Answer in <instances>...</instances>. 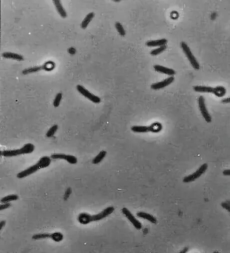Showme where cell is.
<instances>
[{"mask_svg": "<svg viewBox=\"0 0 230 253\" xmlns=\"http://www.w3.org/2000/svg\"><path fill=\"white\" fill-rule=\"evenodd\" d=\"M114 210L115 208L113 206H109L96 215H91L87 213H81L78 216V222L83 225H87L91 222L102 220L113 213Z\"/></svg>", "mask_w": 230, "mask_h": 253, "instance_id": "1", "label": "cell"}, {"mask_svg": "<svg viewBox=\"0 0 230 253\" xmlns=\"http://www.w3.org/2000/svg\"><path fill=\"white\" fill-rule=\"evenodd\" d=\"M51 163V159L49 157H42L36 164L19 173L17 174V177L19 179H22L28 176L37 172L39 169L46 168L50 165Z\"/></svg>", "mask_w": 230, "mask_h": 253, "instance_id": "2", "label": "cell"}, {"mask_svg": "<svg viewBox=\"0 0 230 253\" xmlns=\"http://www.w3.org/2000/svg\"><path fill=\"white\" fill-rule=\"evenodd\" d=\"M35 150L34 145L31 143L26 144L21 149L16 150H8L1 151V155L4 157L17 156L22 154H27L32 153Z\"/></svg>", "mask_w": 230, "mask_h": 253, "instance_id": "3", "label": "cell"}, {"mask_svg": "<svg viewBox=\"0 0 230 253\" xmlns=\"http://www.w3.org/2000/svg\"><path fill=\"white\" fill-rule=\"evenodd\" d=\"M181 47L193 68L196 70L200 69V64L198 61H197V60L192 53L188 45L185 42H182L181 43Z\"/></svg>", "mask_w": 230, "mask_h": 253, "instance_id": "4", "label": "cell"}, {"mask_svg": "<svg viewBox=\"0 0 230 253\" xmlns=\"http://www.w3.org/2000/svg\"><path fill=\"white\" fill-rule=\"evenodd\" d=\"M208 167V165L207 164H204L201 165L200 167L194 173L184 178L183 182L185 183H190L198 179L202 174H203L206 172V171L207 170Z\"/></svg>", "mask_w": 230, "mask_h": 253, "instance_id": "5", "label": "cell"}, {"mask_svg": "<svg viewBox=\"0 0 230 253\" xmlns=\"http://www.w3.org/2000/svg\"><path fill=\"white\" fill-rule=\"evenodd\" d=\"M77 90L81 94L84 96L85 98H86L88 100L92 101V102L96 103V104H99L101 102V99L99 97L90 93L89 91H88L82 85H77Z\"/></svg>", "mask_w": 230, "mask_h": 253, "instance_id": "6", "label": "cell"}, {"mask_svg": "<svg viewBox=\"0 0 230 253\" xmlns=\"http://www.w3.org/2000/svg\"><path fill=\"white\" fill-rule=\"evenodd\" d=\"M198 104H199V108H200L202 116L203 117L206 122L210 123L212 122V117L208 111L206 106L205 105V98L203 96H200L199 97Z\"/></svg>", "mask_w": 230, "mask_h": 253, "instance_id": "7", "label": "cell"}, {"mask_svg": "<svg viewBox=\"0 0 230 253\" xmlns=\"http://www.w3.org/2000/svg\"><path fill=\"white\" fill-rule=\"evenodd\" d=\"M122 213L125 215V216L128 219L129 221L135 227L136 229L140 230L142 227V225L138 220L136 219L133 214L130 212L127 208H124L122 209Z\"/></svg>", "mask_w": 230, "mask_h": 253, "instance_id": "8", "label": "cell"}, {"mask_svg": "<svg viewBox=\"0 0 230 253\" xmlns=\"http://www.w3.org/2000/svg\"><path fill=\"white\" fill-rule=\"evenodd\" d=\"M51 158L53 159L65 160L72 164H76L78 161L77 158L74 156L66 155L64 154H53L51 155Z\"/></svg>", "mask_w": 230, "mask_h": 253, "instance_id": "9", "label": "cell"}, {"mask_svg": "<svg viewBox=\"0 0 230 253\" xmlns=\"http://www.w3.org/2000/svg\"><path fill=\"white\" fill-rule=\"evenodd\" d=\"M174 77H171L166 78L165 80L159 82V83H155L152 84L151 87L152 89L154 90H158L161 88H164L167 87L168 85L171 84L174 81Z\"/></svg>", "mask_w": 230, "mask_h": 253, "instance_id": "10", "label": "cell"}, {"mask_svg": "<svg viewBox=\"0 0 230 253\" xmlns=\"http://www.w3.org/2000/svg\"><path fill=\"white\" fill-rule=\"evenodd\" d=\"M154 68L156 71H157V72L167 74L169 76H173V75H175L176 74V72L174 69L165 67L163 66L155 65V66H154Z\"/></svg>", "mask_w": 230, "mask_h": 253, "instance_id": "11", "label": "cell"}, {"mask_svg": "<svg viewBox=\"0 0 230 253\" xmlns=\"http://www.w3.org/2000/svg\"><path fill=\"white\" fill-rule=\"evenodd\" d=\"M168 41L166 39H162L160 40H150L146 43V45L148 47H156V46H161L165 45L167 44Z\"/></svg>", "mask_w": 230, "mask_h": 253, "instance_id": "12", "label": "cell"}, {"mask_svg": "<svg viewBox=\"0 0 230 253\" xmlns=\"http://www.w3.org/2000/svg\"><path fill=\"white\" fill-rule=\"evenodd\" d=\"M193 89L195 91L200 93H210L213 94L215 93V88L206 86H195L194 87Z\"/></svg>", "mask_w": 230, "mask_h": 253, "instance_id": "13", "label": "cell"}, {"mask_svg": "<svg viewBox=\"0 0 230 253\" xmlns=\"http://www.w3.org/2000/svg\"><path fill=\"white\" fill-rule=\"evenodd\" d=\"M137 216L142 218L143 219H147L153 223H157V219L152 215L144 212H138L137 213Z\"/></svg>", "mask_w": 230, "mask_h": 253, "instance_id": "14", "label": "cell"}, {"mask_svg": "<svg viewBox=\"0 0 230 253\" xmlns=\"http://www.w3.org/2000/svg\"><path fill=\"white\" fill-rule=\"evenodd\" d=\"M53 2H54L55 5L56 7L57 10L58 11V13H59L60 16L63 18H65L67 16V14L66 12L63 7L62 5L61 4L60 1L54 0Z\"/></svg>", "mask_w": 230, "mask_h": 253, "instance_id": "15", "label": "cell"}, {"mask_svg": "<svg viewBox=\"0 0 230 253\" xmlns=\"http://www.w3.org/2000/svg\"><path fill=\"white\" fill-rule=\"evenodd\" d=\"M2 56L5 59H13L17 60L18 61H22L24 60V57L20 54L12 52H4L2 54Z\"/></svg>", "mask_w": 230, "mask_h": 253, "instance_id": "16", "label": "cell"}, {"mask_svg": "<svg viewBox=\"0 0 230 253\" xmlns=\"http://www.w3.org/2000/svg\"><path fill=\"white\" fill-rule=\"evenodd\" d=\"M94 16H95V14L93 12H91V13L87 14V15L86 16L83 21H82V23H81V26L82 28L84 29L86 28L90 22L93 19Z\"/></svg>", "mask_w": 230, "mask_h": 253, "instance_id": "17", "label": "cell"}, {"mask_svg": "<svg viewBox=\"0 0 230 253\" xmlns=\"http://www.w3.org/2000/svg\"><path fill=\"white\" fill-rule=\"evenodd\" d=\"M132 131L135 133H146L151 131L150 127L134 126L132 127Z\"/></svg>", "mask_w": 230, "mask_h": 253, "instance_id": "18", "label": "cell"}, {"mask_svg": "<svg viewBox=\"0 0 230 253\" xmlns=\"http://www.w3.org/2000/svg\"><path fill=\"white\" fill-rule=\"evenodd\" d=\"M106 154H107V152L104 151V150H102L98 154L95 158H94L93 160H92V163L94 164H99L104 159L105 157H106Z\"/></svg>", "mask_w": 230, "mask_h": 253, "instance_id": "19", "label": "cell"}, {"mask_svg": "<svg viewBox=\"0 0 230 253\" xmlns=\"http://www.w3.org/2000/svg\"><path fill=\"white\" fill-rule=\"evenodd\" d=\"M19 198V197L17 195H9L8 196H5L4 198H2L1 200V202L4 203H7V202L12 201H17Z\"/></svg>", "mask_w": 230, "mask_h": 253, "instance_id": "20", "label": "cell"}, {"mask_svg": "<svg viewBox=\"0 0 230 253\" xmlns=\"http://www.w3.org/2000/svg\"><path fill=\"white\" fill-rule=\"evenodd\" d=\"M43 68V66H34V67H29V68L24 69L22 71V73L26 75V74H29L31 73H36V72L40 71L41 69H42Z\"/></svg>", "mask_w": 230, "mask_h": 253, "instance_id": "21", "label": "cell"}, {"mask_svg": "<svg viewBox=\"0 0 230 253\" xmlns=\"http://www.w3.org/2000/svg\"><path fill=\"white\" fill-rule=\"evenodd\" d=\"M50 239L56 242H61L63 240V235L61 233H59V232H56V233H51Z\"/></svg>", "mask_w": 230, "mask_h": 253, "instance_id": "22", "label": "cell"}, {"mask_svg": "<svg viewBox=\"0 0 230 253\" xmlns=\"http://www.w3.org/2000/svg\"><path fill=\"white\" fill-rule=\"evenodd\" d=\"M51 233H38L33 235L32 237V239L35 240H39L41 239H47V238H50L51 237Z\"/></svg>", "mask_w": 230, "mask_h": 253, "instance_id": "23", "label": "cell"}, {"mask_svg": "<svg viewBox=\"0 0 230 253\" xmlns=\"http://www.w3.org/2000/svg\"><path fill=\"white\" fill-rule=\"evenodd\" d=\"M166 48H167L166 46H160L159 48H158L155 49H154L152 51H151L150 54L152 55H157L160 54L161 53L163 52V51H165Z\"/></svg>", "mask_w": 230, "mask_h": 253, "instance_id": "24", "label": "cell"}, {"mask_svg": "<svg viewBox=\"0 0 230 253\" xmlns=\"http://www.w3.org/2000/svg\"><path fill=\"white\" fill-rule=\"evenodd\" d=\"M58 129V126L57 125H54L51 128H50V129L48 130L47 133H46V136L48 138H50V137H52L54 136V134L56 132L57 130Z\"/></svg>", "mask_w": 230, "mask_h": 253, "instance_id": "25", "label": "cell"}, {"mask_svg": "<svg viewBox=\"0 0 230 253\" xmlns=\"http://www.w3.org/2000/svg\"><path fill=\"white\" fill-rule=\"evenodd\" d=\"M115 27H116V29L117 30V31L118 32V33H119L120 35L124 36L126 35L125 30L122 25L120 22H116Z\"/></svg>", "mask_w": 230, "mask_h": 253, "instance_id": "26", "label": "cell"}, {"mask_svg": "<svg viewBox=\"0 0 230 253\" xmlns=\"http://www.w3.org/2000/svg\"><path fill=\"white\" fill-rule=\"evenodd\" d=\"M225 93H226V90L223 87H218L215 88V93L214 94L218 97H223Z\"/></svg>", "mask_w": 230, "mask_h": 253, "instance_id": "27", "label": "cell"}, {"mask_svg": "<svg viewBox=\"0 0 230 253\" xmlns=\"http://www.w3.org/2000/svg\"><path fill=\"white\" fill-rule=\"evenodd\" d=\"M62 98V93H58L56 96L55 98L54 99L53 105L55 107H58L59 106L61 100Z\"/></svg>", "mask_w": 230, "mask_h": 253, "instance_id": "28", "label": "cell"}, {"mask_svg": "<svg viewBox=\"0 0 230 253\" xmlns=\"http://www.w3.org/2000/svg\"><path fill=\"white\" fill-rule=\"evenodd\" d=\"M72 194V189L71 188H69L67 189L66 192H65V195H64V198L65 199V201H66L68 199V198H69L70 195Z\"/></svg>", "mask_w": 230, "mask_h": 253, "instance_id": "29", "label": "cell"}, {"mask_svg": "<svg viewBox=\"0 0 230 253\" xmlns=\"http://www.w3.org/2000/svg\"><path fill=\"white\" fill-rule=\"evenodd\" d=\"M221 206L223 208L227 209L228 212H230V201H227L225 202H222L221 203Z\"/></svg>", "mask_w": 230, "mask_h": 253, "instance_id": "30", "label": "cell"}, {"mask_svg": "<svg viewBox=\"0 0 230 253\" xmlns=\"http://www.w3.org/2000/svg\"><path fill=\"white\" fill-rule=\"evenodd\" d=\"M11 206V203H9V202H7V203H4V204H3V205H0V210H1V211H3V210H4V209L8 208H10Z\"/></svg>", "mask_w": 230, "mask_h": 253, "instance_id": "31", "label": "cell"}, {"mask_svg": "<svg viewBox=\"0 0 230 253\" xmlns=\"http://www.w3.org/2000/svg\"><path fill=\"white\" fill-rule=\"evenodd\" d=\"M76 50L73 47H71L68 49V52L70 54H72V55L75 54L76 53Z\"/></svg>", "mask_w": 230, "mask_h": 253, "instance_id": "32", "label": "cell"}, {"mask_svg": "<svg viewBox=\"0 0 230 253\" xmlns=\"http://www.w3.org/2000/svg\"><path fill=\"white\" fill-rule=\"evenodd\" d=\"M223 174L225 176H229L230 175V170H225L223 171Z\"/></svg>", "mask_w": 230, "mask_h": 253, "instance_id": "33", "label": "cell"}, {"mask_svg": "<svg viewBox=\"0 0 230 253\" xmlns=\"http://www.w3.org/2000/svg\"><path fill=\"white\" fill-rule=\"evenodd\" d=\"M6 222L5 220H2V221L1 222V223H0V227H1V229H1V230L2 228H3V227L5 226V225H6Z\"/></svg>", "mask_w": 230, "mask_h": 253, "instance_id": "34", "label": "cell"}, {"mask_svg": "<svg viewBox=\"0 0 230 253\" xmlns=\"http://www.w3.org/2000/svg\"><path fill=\"white\" fill-rule=\"evenodd\" d=\"M222 102L223 103H229L230 102V98H225L224 100H222Z\"/></svg>", "mask_w": 230, "mask_h": 253, "instance_id": "35", "label": "cell"}, {"mask_svg": "<svg viewBox=\"0 0 230 253\" xmlns=\"http://www.w3.org/2000/svg\"><path fill=\"white\" fill-rule=\"evenodd\" d=\"M188 249L187 248H185V249H184V250H183L181 252V253H183H183H186V252H187V251H188Z\"/></svg>", "mask_w": 230, "mask_h": 253, "instance_id": "36", "label": "cell"}]
</instances>
